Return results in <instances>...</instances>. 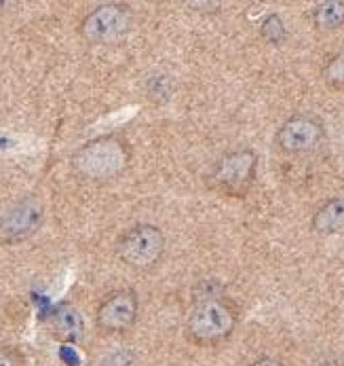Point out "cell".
I'll list each match as a JSON object with an SVG mask.
<instances>
[{
    "instance_id": "cell-17",
    "label": "cell",
    "mask_w": 344,
    "mask_h": 366,
    "mask_svg": "<svg viewBox=\"0 0 344 366\" xmlns=\"http://www.w3.org/2000/svg\"><path fill=\"white\" fill-rule=\"evenodd\" d=\"M6 144V140H0V147H4Z\"/></svg>"
},
{
    "instance_id": "cell-16",
    "label": "cell",
    "mask_w": 344,
    "mask_h": 366,
    "mask_svg": "<svg viewBox=\"0 0 344 366\" xmlns=\"http://www.w3.org/2000/svg\"><path fill=\"white\" fill-rule=\"evenodd\" d=\"M317 366H344V360H340V358H328V360L319 362Z\"/></svg>"
},
{
    "instance_id": "cell-11",
    "label": "cell",
    "mask_w": 344,
    "mask_h": 366,
    "mask_svg": "<svg viewBox=\"0 0 344 366\" xmlns=\"http://www.w3.org/2000/svg\"><path fill=\"white\" fill-rule=\"evenodd\" d=\"M313 24L323 32H332L344 26V0H323L313 6Z\"/></svg>"
},
{
    "instance_id": "cell-12",
    "label": "cell",
    "mask_w": 344,
    "mask_h": 366,
    "mask_svg": "<svg viewBox=\"0 0 344 366\" xmlns=\"http://www.w3.org/2000/svg\"><path fill=\"white\" fill-rule=\"evenodd\" d=\"M260 34H262V39H264L266 43H270V45H281V43H285V39H288V28H285V21L281 19V15H277V13L266 15V17L262 19V24H260Z\"/></svg>"
},
{
    "instance_id": "cell-13",
    "label": "cell",
    "mask_w": 344,
    "mask_h": 366,
    "mask_svg": "<svg viewBox=\"0 0 344 366\" xmlns=\"http://www.w3.org/2000/svg\"><path fill=\"white\" fill-rule=\"evenodd\" d=\"M323 79L325 83L332 87V89H338V92H344V51H340L338 55H334L325 68H323Z\"/></svg>"
},
{
    "instance_id": "cell-3",
    "label": "cell",
    "mask_w": 344,
    "mask_h": 366,
    "mask_svg": "<svg viewBox=\"0 0 344 366\" xmlns=\"http://www.w3.org/2000/svg\"><path fill=\"white\" fill-rule=\"evenodd\" d=\"M186 326H188V335L195 341L213 343V341L226 339L235 330L237 314L220 297L218 299H203L193 307Z\"/></svg>"
},
{
    "instance_id": "cell-9",
    "label": "cell",
    "mask_w": 344,
    "mask_h": 366,
    "mask_svg": "<svg viewBox=\"0 0 344 366\" xmlns=\"http://www.w3.org/2000/svg\"><path fill=\"white\" fill-rule=\"evenodd\" d=\"M51 332L61 343H79L85 335V320L72 303H59L49 315Z\"/></svg>"
},
{
    "instance_id": "cell-14",
    "label": "cell",
    "mask_w": 344,
    "mask_h": 366,
    "mask_svg": "<svg viewBox=\"0 0 344 366\" xmlns=\"http://www.w3.org/2000/svg\"><path fill=\"white\" fill-rule=\"evenodd\" d=\"M0 366H26V360L15 347L0 345Z\"/></svg>"
},
{
    "instance_id": "cell-2",
    "label": "cell",
    "mask_w": 344,
    "mask_h": 366,
    "mask_svg": "<svg viewBox=\"0 0 344 366\" xmlns=\"http://www.w3.org/2000/svg\"><path fill=\"white\" fill-rule=\"evenodd\" d=\"M131 9L123 2L99 4L81 21V36L96 45H112L125 39L131 30Z\"/></svg>"
},
{
    "instance_id": "cell-1",
    "label": "cell",
    "mask_w": 344,
    "mask_h": 366,
    "mask_svg": "<svg viewBox=\"0 0 344 366\" xmlns=\"http://www.w3.org/2000/svg\"><path fill=\"white\" fill-rule=\"evenodd\" d=\"M129 153L125 142L116 136H103L81 147L72 157V165L87 178H112L125 169Z\"/></svg>"
},
{
    "instance_id": "cell-7",
    "label": "cell",
    "mask_w": 344,
    "mask_h": 366,
    "mask_svg": "<svg viewBox=\"0 0 344 366\" xmlns=\"http://www.w3.org/2000/svg\"><path fill=\"white\" fill-rule=\"evenodd\" d=\"M325 138V127L315 117L295 114L288 119L277 132V147L288 155H302L315 151Z\"/></svg>"
},
{
    "instance_id": "cell-4",
    "label": "cell",
    "mask_w": 344,
    "mask_h": 366,
    "mask_svg": "<svg viewBox=\"0 0 344 366\" xmlns=\"http://www.w3.org/2000/svg\"><path fill=\"white\" fill-rule=\"evenodd\" d=\"M258 169V155L249 149L226 153L213 165L211 172V187L224 195L243 197L251 189Z\"/></svg>"
},
{
    "instance_id": "cell-15",
    "label": "cell",
    "mask_w": 344,
    "mask_h": 366,
    "mask_svg": "<svg viewBox=\"0 0 344 366\" xmlns=\"http://www.w3.org/2000/svg\"><path fill=\"white\" fill-rule=\"evenodd\" d=\"M249 366H283V362H281V360H277V358L264 356V358H258L256 362H251Z\"/></svg>"
},
{
    "instance_id": "cell-8",
    "label": "cell",
    "mask_w": 344,
    "mask_h": 366,
    "mask_svg": "<svg viewBox=\"0 0 344 366\" xmlns=\"http://www.w3.org/2000/svg\"><path fill=\"white\" fill-rule=\"evenodd\" d=\"M140 312V301L133 290H114L98 307V326L106 332L129 330Z\"/></svg>"
},
{
    "instance_id": "cell-6",
    "label": "cell",
    "mask_w": 344,
    "mask_h": 366,
    "mask_svg": "<svg viewBox=\"0 0 344 366\" xmlns=\"http://www.w3.org/2000/svg\"><path fill=\"white\" fill-rule=\"evenodd\" d=\"M45 220V208L36 197H24L0 214V244L17 246L30 239Z\"/></svg>"
},
{
    "instance_id": "cell-5",
    "label": "cell",
    "mask_w": 344,
    "mask_h": 366,
    "mask_svg": "<svg viewBox=\"0 0 344 366\" xmlns=\"http://www.w3.org/2000/svg\"><path fill=\"white\" fill-rule=\"evenodd\" d=\"M165 250V235L154 224H138L121 235L116 254L123 262L136 269H146L161 259Z\"/></svg>"
},
{
    "instance_id": "cell-10",
    "label": "cell",
    "mask_w": 344,
    "mask_h": 366,
    "mask_svg": "<svg viewBox=\"0 0 344 366\" xmlns=\"http://www.w3.org/2000/svg\"><path fill=\"white\" fill-rule=\"evenodd\" d=\"M310 227L319 235H338L344 233V197L328 199L315 212Z\"/></svg>"
}]
</instances>
